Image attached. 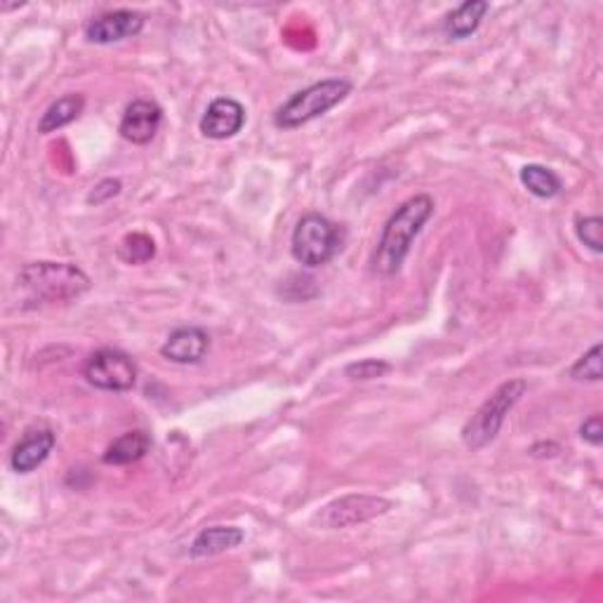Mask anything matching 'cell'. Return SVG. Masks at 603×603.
I'll return each mask as SVG.
<instances>
[{"label": "cell", "mask_w": 603, "mask_h": 603, "mask_svg": "<svg viewBox=\"0 0 603 603\" xmlns=\"http://www.w3.org/2000/svg\"><path fill=\"white\" fill-rule=\"evenodd\" d=\"M160 123H164V109L156 101L135 99L125 107L119 132L125 142L142 146L156 137Z\"/></svg>", "instance_id": "30bf717a"}, {"label": "cell", "mask_w": 603, "mask_h": 603, "mask_svg": "<svg viewBox=\"0 0 603 603\" xmlns=\"http://www.w3.org/2000/svg\"><path fill=\"white\" fill-rule=\"evenodd\" d=\"M210 349V335L198 326H184L172 330L168 340L160 347V357L180 363V365H196L205 359Z\"/></svg>", "instance_id": "8fae6325"}, {"label": "cell", "mask_w": 603, "mask_h": 603, "mask_svg": "<svg viewBox=\"0 0 603 603\" xmlns=\"http://www.w3.org/2000/svg\"><path fill=\"white\" fill-rule=\"evenodd\" d=\"M391 507V499L382 495H345L321 507L314 514L312 523L321 531H342V528H354L377 517H385Z\"/></svg>", "instance_id": "8992f818"}, {"label": "cell", "mask_w": 603, "mask_h": 603, "mask_svg": "<svg viewBox=\"0 0 603 603\" xmlns=\"http://www.w3.org/2000/svg\"><path fill=\"white\" fill-rule=\"evenodd\" d=\"M342 248V229L318 213L304 215L292 229L290 253L302 267L316 269L328 264Z\"/></svg>", "instance_id": "5b68a950"}, {"label": "cell", "mask_w": 603, "mask_h": 603, "mask_svg": "<svg viewBox=\"0 0 603 603\" xmlns=\"http://www.w3.org/2000/svg\"><path fill=\"white\" fill-rule=\"evenodd\" d=\"M146 20L135 10H111L85 24V40L95 46H111L142 34Z\"/></svg>", "instance_id": "ba28073f"}, {"label": "cell", "mask_w": 603, "mask_h": 603, "mask_svg": "<svg viewBox=\"0 0 603 603\" xmlns=\"http://www.w3.org/2000/svg\"><path fill=\"white\" fill-rule=\"evenodd\" d=\"M434 208L436 205L430 194H418L403 201L399 208L391 213L385 229H382V237L371 260L375 274L394 276L401 272L410 253V245H413L424 225L432 219Z\"/></svg>", "instance_id": "7a4b0ae2"}, {"label": "cell", "mask_w": 603, "mask_h": 603, "mask_svg": "<svg viewBox=\"0 0 603 603\" xmlns=\"http://www.w3.org/2000/svg\"><path fill=\"white\" fill-rule=\"evenodd\" d=\"M351 91H354V85L347 79H323L286 99L274 111V125L278 130H298L342 105Z\"/></svg>", "instance_id": "3957f363"}, {"label": "cell", "mask_w": 603, "mask_h": 603, "mask_svg": "<svg viewBox=\"0 0 603 603\" xmlns=\"http://www.w3.org/2000/svg\"><path fill=\"white\" fill-rule=\"evenodd\" d=\"M576 233L592 253H603V219L599 215H587L576 219Z\"/></svg>", "instance_id": "ffe728a7"}, {"label": "cell", "mask_w": 603, "mask_h": 603, "mask_svg": "<svg viewBox=\"0 0 603 603\" xmlns=\"http://www.w3.org/2000/svg\"><path fill=\"white\" fill-rule=\"evenodd\" d=\"M580 438L587 441V444L599 448L603 444V422H601V415H592L587 418L580 426Z\"/></svg>", "instance_id": "603a6c76"}, {"label": "cell", "mask_w": 603, "mask_h": 603, "mask_svg": "<svg viewBox=\"0 0 603 603\" xmlns=\"http://www.w3.org/2000/svg\"><path fill=\"white\" fill-rule=\"evenodd\" d=\"M121 189H123L121 180H101L97 186H93L91 194H87V203H91V205L107 203V201L119 196Z\"/></svg>", "instance_id": "7402d4cb"}, {"label": "cell", "mask_w": 603, "mask_h": 603, "mask_svg": "<svg viewBox=\"0 0 603 603\" xmlns=\"http://www.w3.org/2000/svg\"><path fill=\"white\" fill-rule=\"evenodd\" d=\"M491 10V5L485 0H467V3L455 8L446 22H444V32L450 40H465L472 34L479 32V26L485 17V12Z\"/></svg>", "instance_id": "9a60e30c"}, {"label": "cell", "mask_w": 603, "mask_h": 603, "mask_svg": "<svg viewBox=\"0 0 603 603\" xmlns=\"http://www.w3.org/2000/svg\"><path fill=\"white\" fill-rule=\"evenodd\" d=\"M149 450H152V436L142 430H135L119 436L113 444H109L105 455H101V462L109 467H125L132 462H140Z\"/></svg>", "instance_id": "5bb4252c"}, {"label": "cell", "mask_w": 603, "mask_h": 603, "mask_svg": "<svg viewBox=\"0 0 603 603\" xmlns=\"http://www.w3.org/2000/svg\"><path fill=\"white\" fill-rule=\"evenodd\" d=\"M521 184L528 189V194H533L538 198H554L562 194L564 182L558 174L550 168L538 166V164H528L519 172Z\"/></svg>", "instance_id": "e0dca14e"}, {"label": "cell", "mask_w": 603, "mask_h": 603, "mask_svg": "<svg viewBox=\"0 0 603 603\" xmlns=\"http://www.w3.org/2000/svg\"><path fill=\"white\" fill-rule=\"evenodd\" d=\"M137 375L140 367L132 357L111 347L93 351L83 365V377L87 379V385L101 391H130L137 385Z\"/></svg>", "instance_id": "52a82bcc"}, {"label": "cell", "mask_w": 603, "mask_h": 603, "mask_svg": "<svg viewBox=\"0 0 603 603\" xmlns=\"http://www.w3.org/2000/svg\"><path fill=\"white\" fill-rule=\"evenodd\" d=\"M387 373H391V363L382 361V359H363L357 363H349L345 367V375L354 382H371V379H379L385 377Z\"/></svg>", "instance_id": "44dd1931"}, {"label": "cell", "mask_w": 603, "mask_h": 603, "mask_svg": "<svg viewBox=\"0 0 603 603\" xmlns=\"http://www.w3.org/2000/svg\"><path fill=\"white\" fill-rule=\"evenodd\" d=\"M243 540H245V531L239 526H210V528H203V531L194 538L189 554L194 558L217 556L241 547Z\"/></svg>", "instance_id": "4fadbf2b"}, {"label": "cell", "mask_w": 603, "mask_h": 603, "mask_svg": "<svg viewBox=\"0 0 603 603\" xmlns=\"http://www.w3.org/2000/svg\"><path fill=\"white\" fill-rule=\"evenodd\" d=\"M83 109H85V97L81 93H69L60 97L57 101H52V105L46 109V113L40 116L38 132L40 135H50V132L71 125L73 121L81 119Z\"/></svg>", "instance_id": "2e32d148"}, {"label": "cell", "mask_w": 603, "mask_h": 603, "mask_svg": "<svg viewBox=\"0 0 603 603\" xmlns=\"http://www.w3.org/2000/svg\"><path fill=\"white\" fill-rule=\"evenodd\" d=\"M243 125H245V107L233 97L213 99L198 123L201 135L208 140H215V142H225V140L237 137L243 130Z\"/></svg>", "instance_id": "9c48e42d"}, {"label": "cell", "mask_w": 603, "mask_h": 603, "mask_svg": "<svg viewBox=\"0 0 603 603\" xmlns=\"http://www.w3.org/2000/svg\"><path fill=\"white\" fill-rule=\"evenodd\" d=\"M528 391L526 379H507L499 385L489 399H485L477 413L467 420L462 426V441L469 450H481L493 444L495 436L503 430L507 415L521 401V396Z\"/></svg>", "instance_id": "277c9868"}, {"label": "cell", "mask_w": 603, "mask_h": 603, "mask_svg": "<svg viewBox=\"0 0 603 603\" xmlns=\"http://www.w3.org/2000/svg\"><path fill=\"white\" fill-rule=\"evenodd\" d=\"M116 255L125 264H130V267H140V264H146L156 257V243L152 237H146V233H128L119 243Z\"/></svg>", "instance_id": "ac0fdd59"}, {"label": "cell", "mask_w": 603, "mask_h": 603, "mask_svg": "<svg viewBox=\"0 0 603 603\" xmlns=\"http://www.w3.org/2000/svg\"><path fill=\"white\" fill-rule=\"evenodd\" d=\"M568 377L578 382H599L603 377V359H601L599 342L570 365Z\"/></svg>", "instance_id": "d6986e66"}, {"label": "cell", "mask_w": 603, "mask_h": 603, "mask_svg": "<svg viewBox=\"0 0 603 603\" xmlns=\"http://www.w3.org/2000/svg\"><path fill=\"white\" fill-rule=\"evenodd\" d=\"M55 444H57V436L52 430H46V426L26 432L20 444L14 446L10 453L12 472H17V474L36 472V469L50 458V453L55 450Z\"/></svg>", "instance_id": "7c38bea8"}, {"label": "cell", "mask_w": 603, "mask_h": 603, "mask_svg": "<svg viewBox=\"0 0 603 603\" xmlns=\"http://www.w3.org/2000/svg\"><path fill=\"white\" fill-rule=\"evenodd\" d=\"M91 286V276L71 262H28L17 274L24 309L67 306L81 300Z\"/></svg>", "instance_id": "6da1fadb"}]
</instances>
